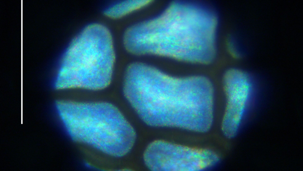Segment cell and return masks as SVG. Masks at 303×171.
Listing matches in <instances>:
<instances>
[{"mask_svg":"<svg viewBox=\"0 0 303 171\" xmlns=\"http://www.w3.org/2000/svg\"><path fill=\"white\" fill-rule=\"evenodd\" d=\"M115 60L112 36L104 26L90 25L73 40L59 73L61 88L96 90L109 84Z\"/></svg>","mask_w":303,"mask_h":171,"instance_id":"cell-1","label":"cell"}]
</instances>
